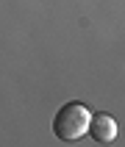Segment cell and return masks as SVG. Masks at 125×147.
Here are the masks:
<instances>
[{
	"instance_id": "cell-2",
	"label": "cell",
	"mask_w": 125,
	"mask_h": 147,
	"mask_svg": "<svg viewBox=\"0 0 125 147\" xmlns=\"http://www.w3.org/2000/svg\"><path fill=\"white\" fill-rule=\"evenodd\" d=\"M86 133H89V136L97 142V144H111V142L117 139V122H114V117H108V114L92 117V119H89V128H86Z\"/></svg>"
},
{
	"instance_id": "cell-1",
	"label": "cell",
	"mask_w": 125,
	"mask_h": 147,
	"mask_svg": "<svg viewBox=\"0 0 125 147\" xmlns=\"http://www.w3.org/2000/svg\"><path fill=\"white\" fill-rule=\"evenodd\" d=\"M89 119L92 114L83 103H67V106L58 108L56 119H53V133L64 142H78L81 136H86Z\"/></svg>"
}]
</instances>
